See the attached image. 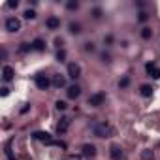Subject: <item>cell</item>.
<instances>
[{
  "mask_svg": "<svg viewBox=\"0 0 160 160\" xmlns=\"http://www.w3.org/2000/svg\"><path fill=\"white\" fill-rule=\"evenodd\" d=\"M90 128H93V134L96 136V138H111L113 132H115L107 123H94Z\"/></svg>",
  "mask_w": 160,
  "mask_h": 160,
  "instance_id": "1",
  "label": "cell"
},
{
  "mask_svg": "<svg viewBox=\"0 0 160 160\" xmlns=\"http://www.w3.org/2000/svg\"><path fill=\"white\" fill-rule=\"evenodd\" d=\"M34 81H36V87H38V89H41V90H47V89L51 87V83H53L47 76H45V74H38V76L34 77Z\"/></svg>",
  "mask_w": 160,
  "mask_h": 160,
  "instance_id": "2",
  "label": "cell"
},
{
  "mask_svg": "<svg viewBox=\"0 0 160 160\" xmlns=\"http://www.w3.org/2000/svg\"><path fill=\"white\" fill-rule=\"evenodd\" d=\"M6 30L8 32H19L21 30V21L17 17H8L6 19Z\"/></svg>",
  "mask_w": 160,
  "mask_h": 160,
  "instance_id": "3",
  "label": "cell"
},
{
  "mask_svg": "<svg viewBox=\"0 0 160 160\" xmlns=\"http://www.w3.org/2000/svg\"><path fill=\"white\" fill-rule=\"evenodd\" d=\"M32 138H34L36 141L45 143V145H49V143L53 141V138H51V134H49V132H32Z\"/></svg>",
  "mask_w": 160,
  "mask_h": 160,
  "instance_id": "4",
  "label": "cell"
},
{
  "mask_svg": "<svg viewBox=\"0 0 160 160\" xmlns=\"http://www.w3.org/2000/svg\"><path fill=\"white\" fill-rule=\"evenodd\" d=\"M104 100H106L104 93H96V94H93V96L89 98V106H93V107H100V106L104 104Z\"/></svg>",
  "mask_w": 160,
  "mask_h": 160,
  "instance_id": "5",
  "label": "cell"
},
{
  "mask_svg": "<svg viewBox=\"0 0 160 160\" xmlns=\"http://www.w3.org/2000/svg\"><path fill=\"white\" fill-rule=\"evenodd\" d=\"M68 76H70L72 79H77V77L81 76V68H79V64H76V62H70V64H68Z\"/></svg>",
  "mask_w": 160,
  "mask_h": 160,
  "instance_id": "6",
  "label": "cell"
},
{
  "mask_svg": "<svg viewBox=\"0 0 160 160\" xmlns=\"http://www.w3.org/2000/svg\"><path fill=\"white\" fill-rule=\"evenodd\" d=\"M70 123H72V121H70V117H62V119H60V123L57 124V134H58V136H62L68 128H70Z\"/></svg>",
  "mask_w": 160,
  "mask_h": 160,
  "instance_id": "7",
  "label": "cell"
},
{
  "mask_svg": "<svg viewBox=\"0 0 160 160\" xmlns=\"http://www.w3.org/2000/svg\"><path fill=\"white\" fill-rule=\"evenodd\" d=\"M45 27H47L49 30H57V28H60V19L55 17V15L47 17V21H45Z\"/></svg>",
  "mask_w": 160,
  "mask_h": 160,
  "instance_id": "8",
  "label": "cell"
},
{
  "mask_svg": "<svg viewBox=\"0 0 160 160\" xmlns=\"http://www.w3.org/2000/svg\"><path fill=\"white\" fill-rule=\"evenodd\" d=\"M109 154L113 160H123V149L119 145H111L109 147Z\"/></svg>",
  "mask_w": 160,
  "mask_h": 160,
  "instance_id": "9",
  "label": "cell"
},
{
  "mask_svg": "<svg viewBox=\"0 0 160 160\" xmlns=\"http://www.w3.org/2000/svg\"><path fill=\"white\" fill-rule=\"evenodd\" d=\"M13 76H15L13 68H11L10 64H4V68H2V77H4V81H11Z\"/></svg>",
  "mask_w": 160,
  "mask_h": 160,
  "instance_id": "10",
  "label": "cell"
},
{
  "mask_svg": "<svg viewBox=\"0 0 160 160\" xmlns=\"http://www.w3.org/2000/svg\"><path fill=\"white\" fill-rule=\"evenodd\" d=\"M66 94H68V98H72V100H76L79 94H81V89L77 87V85H72V87H68V90H66Z\"/></svg>",
  "mask_w": 160,
  "mask_h": 160,
  "instance_id": "11",
  "label": "cell"
},
{
  "mask_svg": "<svg viewBox=\"0 0 160 160\" xmlns=\"http://www.w3.org/2000/svg\"><path fill=\"white\" fill-rule=\"evenodd\" d=\"M81 153H83L85 156H90V158H93V156L96 154V147L90 145V143H85V145L81 147Z\"/></svg>",
  "mask_w": 160,
  "mask_h": 160,
  "instance_id": "12",
  "label": "cell"
},
{
  "mask_svg": "<svg viewBox=\"0 0 160 160\" xmlns=\"http://www.w3.org/2000/svg\"><path fill=\"white\" fill-rule=\"evenodd\" d=\"M53 85L57 87V89H62L64 85H66V79H64V76H60V74H57V76H53Z\"/></svg>",
  "mask_w": 160,
  "mask_h": 160,
  "instance_id": "13",
  "label": "cell"
},
{
  "mask_svg": "<svg viewBox=\"0 0 160 160\" xmlns=\"http://www.w3.org/2000/svg\"><path fill=\"white\" fill-rule=\"evenodd\" d=\"M32 49H34V51H43V49H45V41H43L41 38H36V40L32 41Z\"/></svg>",
  "mask_w": 160,
  "mask_h": 160,
  "instance_id": "14",
  "label": "cell"
},
{
  "mask_svg": "<svg viewBox=\"0 0 160 160\" xmlns=\"http://www.w3.org/2000/svg\"><path fill=\"white\" fill-rule=\"evenodd\" d=\"M140 93H141V96L149 98V96L153 94V87H151V85H141V87H140Z\"/></svg>",
  "mask_w": 160,
  "mask_h": 160,
  "instance_id": "15",
  "label": "cell"
},
{
  "mask_svg": "<svg viewBox=\"0 0 160 160\" xmlns=\"http://www.w3.org/2000/svg\"><path fill=\"white\" fill-rule=\"evenodd\" d=\"M151 36H153V30H151V28H147V27L141 28V38H143V40H151Z\"/></svg>",
  "mask_w": 160,
  "mask_h": 160,
  "instance_id": "16",
  "label": "cell"
},
{
  "mask_svg": "<svg viewBox=\"0 0 160 160\" xmlns=\"http://www.w3.org/2000/svg\"><path fill=\"white\" fill-rule=\"evenodd\" d=\"M153 156H154V154H153V151H151V149L141 151V158H143V160H153Z\"/></svg>",
  "mask_w": 160,
  "mask_h": 160,
  "instance_id": "17",
  "label": "cell"
},
{
  "mask_svg": "<svg viewBox=\"0 0 160 160\" xmlns=\"http://www.w3.org/2000/svg\"><path fill=\"white\" fill-rule=\"evenodd\" d=\"M68 28H70L72 34H79V32H81V27L77 25V23H70V27H68Z\"/></svg>",
  "mask_w": 160,
  "mask_h": 160,
  "instance_id": "18",
  "label": "cell"
},
{
  "mask_svg": "<svg viewBox=\"0 0 160 160\" xmlns=\"http://www.w3.org/2000/svg\"><path fill=\"white\" fill-rule=\"evenodd\" d=\"M66 8L74 11V10H77V8H79V2H76V0H68V2H66Z\"/></svg>",
  "mask_w": 160,
  "mask_h": 160,
  "instance_id": "19",
  "label": "cell"
},
{
  "mask_svg": "<svg viewBox=\"0 0 160 160\" xmlns=\"http://www.w3.org/2000/svg\"><path fill=\"white\" fill-rule=\"evenodd\" d=\"M30 49H32V43H21L19 45V51L21 53H28Z\"/></svg>",
  "mask_w": 160,
  "mask_h": 160,
  "instance_id": "20",
  "label": "cell"
},
{
  "mask_svg": "<svg viewBox=\"0 0 160 160\" xmlns=\"http://www.w3.org/2000/svg\"><path fill=\"white\" fill-rule=\"evenodd\" d=\"M6 156H8V160H17L11 153V143H6Z\"/></svg>",
  "mask_w": 160,
  "mask_h": 160,
  "instance_id": "21",
  "label": "cell"
},
{
  "mask_svg": "<svg viewBox=\"0 0 160 160\" xmlns=\"http://www.w3.org/2000/svg\"><path fill=\"white\" fill-rule=\"evenodd\" d=\"M23 15H25V19H28V21L36 19V11H34V10H27V11L23 13Z\"/></svg>",
  "mask_w": 160,
  "mask_h": 160,
  "instance_id": "22",
  "label": "cell"
},
{
  "mask_svg": "<svg viewBox=\"0 0 160 160\" xmlns=\"http://www.w3.org/2000/svg\"><path fill=\"white\" fill-rule=\"evenodd\" d=\"M55 107H57V109H58V111H64V109H66V107H68V104H66V102H64V100H58V102H57V104H55Z\"/></svg>",
  "mask_w": 160,
  "mask_h": 160,
  "instance_id": "23",
  "label": "cell"
},
{
  "mask_svg": "<svg viewBox=\"0 0 160 160\" xmlns=\"http://www.w3.org/2000/svg\"><path fill=\"white\" fill-rule=\"evenodd\" d=\"M64 58H66V51H64V49H58V53H57V60H58V62H64Z\"/></svg>",
  "mask_w": 160,
  "mask_h": 160,
  "instance_id": "24",
  "label": "cell"
},
{
  "mask_svg": "<svg viewBox=\"0 0 160 160\" xmlns=\"http://www.w3.org/2000/svg\"><path fill=\"white\" fill-rule=\"evenodd\" d=\"M49 145H51V147H60V149H66V143H64V141H57V140H53Z\"/></svg>",
  "mask_w": 160,
  "mask_h": 160,
  "instance_id": "25",
  "label": "cell"
},
{
  "mask_svg": "<svg viewBox=\"0 0 160 160\" xmlns=\"http://www.w3.org/2000/svg\"><path fill=\"white\" fill-rule=\"evenodd\" d=\"M154 68H156V64H153V62H147V64H145V72L151 76V72L154 70Z\"/></svg>",
  "mask_w": 160,
  "mask_h": 160,
  "instance_id": "26",
  "label": "cell"
},
{
  "mask_svg": "<svg viewBox=\"0 0 160 160\" xmlns=\"http://www.w3.org/2000/svg\"><path fill=\"white\" fill-rule=\"evenodd\" d=\"M151 77H154V79H160V68H158V66H156L154 70L151 72Z\"/></svg>",
  "mask_w": 160,
  "mask_h": 160,
  "instance_id": "27",
  "label": "cell"
},
{
  "mask_svg": "<svg viewBox=\"0 0 160 160\" xmlns=\"http://www.w3.org/2000/svg\"><path fill=\"white\" fill-rule=\"evenodd\" d=\"M93 17H94V19H100V17H102V10H100V8H94V10H93Z\"/></svg>",
  "mask_w": 160,
  "mask_h": 160,
  "instance_id": "28",
  "label": "cell"
},
{
  "mask_svg": "<svg viewBox=\"0 0 160 160\" xmlns=\"http://www.w3.org/2000/svg\"><path fill=\"white\" fill-rule=\"evenodd\" d=\"M128 83H130V77H123V79H121V83H119V87H121V89H124V87H128Z\"/></svg>",
  "mask_w": 160,
  "mask_h": 160,
  "instance_id": "29",
  "label": "cell"
},
{
  "mask_svg": "<svg viewBox=\"0 0 160 160\" xmlns=\"http://www.w3.org/2000/svg\"><path fill=\"white\" fill-rule=\"evenodd\" d=\"M147 19H149V15H147L145 11H141V13H140V17H138V21H140V23H145Z\"/></svg>",
  "mask_w": 160,
  "mask_h": 160,
  "instance_id": "30",
  "label": "cell"
},
{
  "mask_svg": "<svg viewBox=\"0 0 160 160\" xmlns=\"http://www.w3.org/2000/svg\"><path fill=\"white\" fill-rule=\"evenodd\" d=\"M85 51H94V43L93 41H87L85 43Z\"/></svg>",
  "mask_w": 160,
  "mask_h": 160,
  "instance_id": "31",
  "label": "cell"
},
{
  "mask_svg": "<svg viewBox=\"0 0 160 160\" xmlns=\"http://www.w3.org/2000/svg\"><path fill=\"white\" fill-rule=\"evenodd\" d=\"M0 94H2V96H8V94H10V89H8V87H2V89H0Z\"/></svg>",
  "mask_w": 160,
  "mask_h": 160,
  "instance_id": "32",
  "label": "cell"
},
{
  "mask_svg": "<svg viewBox=\"0 0 160 160\" xmlns=\"http://www.w3.org/2000/svg\"><path fill=\"white\" fill-rule=\"evenodd\" d=\"M17 6H19L17 0H10V2H8V8H17Z\"/></svg>",
  "mask_w": 160,
  "mask_h": 160,
  "instance_id": "33",
  "label": "cell"
},
{
  "mask_svg": "<svg viewBox=\"0 0 160 160\" xmlns=\"http://www.w3.org/2000/svg\"><path fill=\"white\" fill-rule=\"evenodd\" d=\"M102 60H104V62H111V60H109V55H107V53H104V55H102Z\"/></svg>",
  "mask_w": 160,
  "mask_h": 160,
  "instance_id": "34",
  "label": "cell"
},
{
  "mask_svg": "<svg viewBox=\"0 0 160 160\" xmlns=\"http://www.w3.org/2000/svg\"><path fill=\"white\" fill-rule=\"evenodd\" d=\"M55 45H58V47H62V40H60V38H57V40H55Z\"/></svg>",
  "mask_w": 160,
  "mask_h": 160,
  "instance_id": "35",
  "label": "cell"
},
{
  "mask_svg": "<svg viewBox=\"0 0 160 160\" xmlns=\"http://www.w3.org/2000/svg\"><path fill=\"white\" fill-rule=\"evenodd\" d=\"M66 160H74V158H66Z\"/></svg>",
  "mask_w": 160,
  "mask_h": 160,
  "instance_id": "36",
  "label": "cell"
}]
</instances>
